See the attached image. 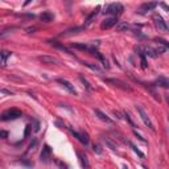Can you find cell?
Wrapping results in <instances>:
<instances>
[{
    "mask_svg": "<svg viewBox=\"0 0 169 169\" xmlns=\"http://www.w3.org/2000/svg\"><path fill=\"white\" fill-rule=\"evenodd\" d=\"M123 11H124V7L120 3H111V4H108V6H106L103 13L104 15H114V16L116 17V15H120Z\"/></svg>",
    "mask_w": 169,
    "mask_h": 169,
    "instance_id": "1",
    "label": "cell"
},
{
    "mask_svg": "<svg viewBox=\"0 0 169 169\" xmlns=\"http://www.w3.org/2000/svg\"><path fill=\"white\" fill-rule=\"evenodd\" d=\"M136 110H137V112H139V115H140V119L143 120V123L145 124V126L150 128V130H152V131H155V126H153V123H152V120H151V118L148 116V114H147V111L144 110V108L141 107V106H136Z\"/></svg>",
    "mask_w": 169,
    "mask_h": 169,
    "instance_id": "2",
    "label": "cell"
},
{
    "mask_svg": "<svg viewBox=\"0 0 169 169\" xmlns=\"http://www.w3.org/2000/svg\"><path fill=\"white\" fill-rule=\"evenodd\" d=\"M23 114L17 108H11V110H7L2 114V120L3 122H8V120H15V119H19Z\"/></svg>",
    "mask_w": 169,
    "mask_h": 169,
    "instance_id": "3",
    "label": "cell"
},
{
    "mask_svg": "<svg viewBox=\"0 0 169 169\" xmlns=\"http://www.w3.org/2000/svg\"><path fill=\"white\" fill-rule=\"evenodd\" d=\"M152 19H153V21H155L156 28H157L160 32H167V31H169V24H168L158 13H155V15H153Z\"/></svg>",
    "mask_w": 169,
    "mask_h": 169,
    "instance_id": "4",
    "label": "cell"
},
{
    "mask_svg": "<svg viewBox=\"0 0 169 169\" xmlns=\"http://www.w3.org/2000/svg\"><path fill=\"white\" fill-rule=\"evenodd\" d=\"M106 82H108V83H112L114 86H116V87H119V89H122V90H126V91H132L131 86H128V84H127L126 82H123V81H119V79L108 78V79H106Z\"/></svg>",
    "mask_w": 169,
    "mask_h": 169,
    "instance_id": "5",
    "label": "cell"
},
{
    "mask_svg": "<svg viewBox=\"0 0 169 169\" xmlns=\"http://www.w3.org/2000/svg\"><path fill=\"white\" fill-rule=\"evenodd\" d=\"M50 155H52L50 147H49L48 144H45V145L42 147L41 155H40V160H41L42 162H49V160H50Z\"/></svg>",
    "mask_w": 169,
    "mask_h": 169,
    "instance_id": "6",
    "label": "cell"
},
{
    "mask_svg": "<svg viewBox=\"0 0 169 169\" xmlns=\"http://www.w3.org/2000/svg\"><path fill=\"white\" fill-rule=\"evenodd\" d=\"M57 82H58L59 84H61L62 87H65L66 90H67L69 93H70V94H74V95H77V90L74 89V86H73V84H72L70 82H69V81H66V79H62V78H58V79H57Z\"/></svg>",
    "mask_w": 169,
    "mask_h": 169,
    "instance_id": "7",
    "label": "cell"
},
{
    "mask_svg": "<svg viewBox=\"0 0 169 169\" xmlns=\"http://www.w3.org/2000/svg\"><path fill=\"white\" fill-rule=\"evenodd\" d=\"M118 19L115 17V16H112V17H108V19H106L102 23V29H110V28H112L114 25H118Z\"/></svg>",
    "mask_w": 169,
    "mask_h": 169,
    "instance_id": "8",
    "label": "cell"
},
{
    "mask_svg": "<svg viewBox=\"0 0 169 169\" xmlns=\"http://www.w3.org/2000/svg\"><path fill=\"white\" fill-rule=\"evenodd\" d=\"M70 131H72V133H73V136L76 137L78 141H81L83 145H87V144H89V137L84 135V133H82V132H77V131L72 130V128H70Z\"/></svg>",
    "mask_w": 169,
    "mask_h": 169,
    "instance_id": "9",
    "label": "cell"
},
{
    "mask_svg": "<svg viewBox=\"0 0 169 169\" xmlns=\"http://www.w3.org/2000/svg\"><path fill=\"white\" fill-rule=\"evenodd\" d=\"M78 158H79V162H81V167L83 169H90V161H89L87 156L84 155L83 152H77Z\"/></svg>",
    "mask_w": 169,
    "mask_h": 169,
    "instance_id": "10",
    "label": "cell"
},
{
    "mask_svg": "<svg viewBox=\"0 0 169 169\" xmlns=\"http://www.w3.org/2000/svg\"><path fill=\"white\" fill-rule=\"evenodd\" d=\"M99 9H101V7H97L95 9H94V11L89 15V16L86 17V20H84V27H87V25H90V24L93 23V20L97 17V15L99 13Z\"/></svg>",
    "mask_w": 169,
    "mask_h": 169,
    "instance_id": "11",
    "label": "cell"
},
{
    "mask_svg": "<svg viewBox=\"0 0 169 169\" xmlns=\"http://www.w3.org/2000/svg\"><path fill=\"white\" fill-rule=\"evenodd\" d=\"M40 61H41L42 63H53V65H56V63H59V61L56 58V57H50V56H42L40 57Z\"/></svg>",
    "mask_w": 169,
    "mask_h": 169,
    "instance_id": "12",
    "label": "cell"
},
{
    "mask_svg": "<svg viewBox=\"0 0 169 169\" xmlns=\"http://www.w3.org/2000/svg\"><path fill=\"white\" fill-rule=\"evenodd\" d=\"M155 83L157 84V86L162 87V89H169V79L165 78V77H158Z\"/></svg>",
    "mask_w": 169,
    "mask_h": 169,
    "instance_id": "13",
    "label": "cell"
},
{
    "mask_svg": "<svg viewBox=\"0 0 169 169\" xmlns=\"http://www.w3.org/2000/svg\"><path fill=\"white\" fill-rule=\"evenodd\" d=\"M94 112H95V115L101 119V120H103V122H106V123H112V120L110 118H108L106 114H103L101 110H98V108H95V110H94Z\"/></svg>",
    "mask_w": 169,
    "mask_h": 169,
    "instance_id": "14",
    "label": "cell"
},
{
    "mask_svg": "<svg viewBox=\"0 0 169 169\" xmlns=\"http://www.w3.org/2000/svg\"><path fill=\"white\" fill-rule=\"evenodd\" d=\"M40 19H41L42 21H45V23H50V21H53L54 15L52 12H42L41 15H40Z\"/></svg>",
    "mask_w": 169,
    "mask_h": 169,
    "instance_id": "15",
    "label": "cell"
},
{
    "mask_svg": "<svg viewBox=\"0 0 169 169\" xmlns=\"http://www.w3.org/2000/svg\"><path fill=\"white\" fill-rule=\"evenodd\" d=\"M157 7V3H144L143 6L140 7V11L141 12H147V11H152L153 8H156Z\"/></svg>",
    "mask_w": 169,
    "mask_h": 169,
    "instance_id": "16",
    "label": "cell"
},
{
    "mask_svg": "<svg viewBox=\"0 0 169 169\" xmlns=\"http://www.w3.org/2000/svg\"><path fill=\"white\" fill-rule=\"evenodd\" d=\"M50 42V45L52 46H54V48H57V49H59V50H63V52H66V53H70V50H69V49L65 46V45H62L61 42H58V41H49Z\"/></svg>",
    "mask_w": 169,
    "mask_h": 169,
    "instance_id": "17",
    "label": "cell"
},
{
    "mask_svg": "<svg viewBox=\"0 0 169 169\" xmlns=\"http://www.w3.org/2000/svg\"><path fill=\"white\" fill-rule=\"evenodd\" d=\"M0 56H2V66H6L7 65V59L12 56V53L8 52V50H2Z\"/></svg>",
    "mask_w": 169,
    "mask_h": 169,
    "instance_id": "18",
    "label": "cell"
},
{
    "mask_svg": "<svg viewBox=\"0 0 169 169\" xmlns=\"http://www.w3.org/2000/svg\"><path fill=\"white\" fill-rule=\"evenodd\" d=\"M103 140H104V143L107 144V147L110 148V150H112V151H118V145H116V144H115V143H114V141L111 140L110 137L104 136V137H103Z\"/></svg>",
    "mask_w": 169,
    "mask_h": 169,
    "instance_id": "19",
    "label": "cell"
},
{
    "mask_svg": "<svg viewBox=\"0 0 169 169\" xmlns=\"http://www.w3.org/2000/svg\"><path fill=\"white\" fill-rule=\"evenodd\" d=\"M126 143H127V144H128V145H130V147L132 148V151H133V152H135V153H137V155H139V156H140V157H144V153H143V152H141L140 150H139V148H137L136 145H133V144H132V143H131L130 140H126Z\"/></svg>",
    "mask_w": 169,
    "mask_h": 169,
    "instance_id": "20",
    "label": "cell"
},
{
    "mask_svg": "<svg viewBox=\"0 0 169 169\" xmlns=\"http://www.w3.org/2000/svg\"><path fill=\"white\" fill-rule=\"evenodd\" d=\"M128 28H130V27H128V24H127V23H118V25H116V31H118V32H123V31H127Z\"/></svg>",
    "mask_w": 169,
    "mask_h": 169,
    "instance_id": "21",
    "label": "cell"
},
{
    "mask_svg": "<svg viewBox=\"0 0 169 169\" xmlns=\"http://www.w3.org/2000/svg\"><path fill=\"white\" fill-rule=\"evenodd\" d=\"M124 119H126V120H127L128 123H130V124H131V126H132L133 128H136V127H137V126H136V124H135V122H133V120H132V119H131V115H130V114H128L127 111H126V112H124Z\"/></svg>",
    "mask_w": 169,
    "mask_h": 169,
    "instance_id": "22",
    "label": "cell"
},
{
    "mask_svg": "<svg viewBox=\"0 0 169 169\" xmlns=\"http://www.w3.org/2000/svg\"><path fill=\"white\" fill-rule=\"evenodd\" d=\"M155 41H156V42H158V44H160V45H162L164 48L169 49V42L167 41V40H164V38H156Z\"/></svg>",
    "mask_w": 169,
    "mask_h": 169,
    "instance_id": "23",
    "label": "cell"
},
{
    "mask_svg": "<svg viewBox=\"0 0 169 169\" xmlns=\"http://www.w3.org/2000/svg\"><path fill=\"white\" fill-rule=\"evenodd\" d=\"M84 65H86L87 67H90L91 70H95V72H102L101 67H99L98 65H94V63H89V62H84Z\"/></svg>",
    "mask_w": 169,
    "mask_h": 169,
    "instance_id": "24",
    "label": "cell"
},
{
    "mask_svg": "<svg viewBox=\"0 0 169 169\" xmlns=\"http://www.w3.org/2000/svg\"><path fill=\"white\" fill-rule=\"evenodd\" d=\"M32 132V126L31 124H28V126L25 127V132H24V137H29V135H31Z\"/></svg>",
    "mask_w": 169,
    "mask_h": 169,
    "instance_id": "25",
    "label": "cell"
},
{
    "mask_svg": "<svg viewBox=\"0 0 169 169\" xmlns=\"http://www.w3.org/2000/svg\"><path fill=\"white\" fill-rule=\"evenodd\" d=\"M93 150H94V152H97V153H102V148H101V145H99V144H94V145H93Z\"/></svg>",
    "mask_w": 169,
    "mask_h": 169,
    "instance_id": "26",
    "label": "cell"
},
{
    "mask_svg": "<svg viewBox=\"0 0 169 169\" xmlns=\"http://www.w3.org/2000/svg\"><path fill=\"white\" fill-rule=\"evenodd\" d=\"M36 144H37V140H36V139H34V140H33V143H31V144H29V148H28V151L33 150V148L36 147Z\"/></svg>",
    "mask_w": 169,
    "mask_h": 169,
    "instance_id": "27",
    "label": "cell"
},
{
    "mask_svg": "<svg viewBox=\"0 0 169 169\" xmlns=\"http://www.w3.org/2000/svg\"><path fill=\"white\" fill-rule=\"evenodd\" d=\"M0 136H2V139H7L8 137V132L7 131H0Z\"/></svg>",
    "mask_w": 169,
    "mask_h": 169,
    "instance_id": "28",
    "label": "cell"
},
{
    "mask_svg": "<svg viewBox=\"0 0 169 169\" xmlns=\"http://www.w3.org/2000/svg\"><path fill=\"white\" fill-rule=\"evenodd\" d=\"M79 79H81V81H82V82H83L84 84H86V87H87V89H90V84H89V82H87V81H86V79H84V78H83L82 76H81V77H79Z\"/></svg>",
    "mask_w": 169,
    "mask_h": 169,
    "instance_id": "29",
    "label": "cell"
},
{
    "mask_svg": "<svg viewBox=\"0 0 169 169\" xmlns=\"http://www.w3.org/2000/svg\"><path fill=\"white\" fill-rule=\"evenodd\" d=\"M38 130H40V123H38V122H34V128H33V131L37 132Z\"/></svg>",
    "mask_w": 169,
    "mask_h": 169,
    "instance_id": "30",
    "label": "cell"
},
{
    "mask_svg": "<svg viewBox=\"0 0 169 169\" xmlns=\"http://www.w3.org/2000/svg\"><path fill=\"white\" fill-rule=\"evenodd\" d=\"M114 115H116V116H118V119H123V116H122V112H119V111H114Z\"/></svg>",
    "mask_w": 169,
    "mask_h": 169,
    "instance_id": "31",
    "label": "cell"
},
{
    "mask_svg": "<svg viewBox=\"0 0 169 169\" xmlns=\"http://www.w3.org/2000/svg\"><path fill=\"white\" fill-rule=\"evenodd\" d=\"M160 6H161V7L164 8V9H165V11H167V12H169V7L167 6V4H165V3H160Z\"/></svg>",
    "mask_w": 169,
    "mask_h": 169,
    "instance_id": "32",
    "label": "cell"
},
{
    "mask_svg": "<svg viewBox=\"0 0 169 169\" xmlns=\"http://www.w3.org/2000/svg\"><path fill=\"white\" fill-rule=\"evenodd\" d=\"M133 133H135V135H136V136H137L139 139H140V140H141V141H144V143H145V139H144V137H141V136H140V135H139V133H137L136 131H133Z\"/></svg>",
    "mask_w": 169,
    "mask_h": 169,
    "instance_id": "33",
    "label": "cell"
},
{
    "mask_svg": "<svg viewBox=\"0 0 169 169\" xmlns=\"http://www.w3.org/2000/svg\"><path fill=\"white\" fill-rule=\"evenodd\" d=\"M56 162L58 164V165H59V167H62V168H67V167H66V164H63V162H61V161H59V160H57Z\"/></svg>",
    "mask_w": 169,
    "mask_h": 169,
    "instance_id": "34",
    "label": "cell"
},
{
    "mask_svg": "<svg viewBox=\"0 0 169 169\" xmlns=\"http://www.w3.org/2000/svg\"><path fill=\"white\" fill-rule=\"evenodd\" d=\"M2 93H3V94H8V95H12V93L8 91V90H6V89H2Z\"/></svg>",
    "mask_w": 169,
    "mask_h": 169,
    "instance_id": "35",
    "label": "cell"
},
{
    "mask_svg": "<svg viewBox=\"0 0 169 169\" xmlns=\"http://www.w3.org/2000/svg\"><path fill=\"white\" fill-rule=\"evenodd\" d=\"M123 169H128V167H127V165H124V167H123Z\"/></svg>",
    "mask_w": 169,
    "mask_h": 169,
    "instance_id": "36",
    "label": "cell"
},
{
    "mask_svg": "<svg viewBox=\"0 0 169 169\" xmlns=\"http://www.w3.org/2000/svg\"><path fill=\"white\" fill-rule=\"evenodd\" d=\"M167 101H168V103H169V98H167Z\"/></svg>",
    "mask_w": 169,
    "mask_h": 169,
    "instance_id": "37",
    "label": "cell"
},
{
    "mask_svg": "<svg viewBox=\"0 0 169 169\" xmlns=\"http://www.w3.org/2000/svg\"><path fill=\"white\" fill-rule=\"evenodd\" d=\"M143 169H147V168H145V167H143Z\"/></svg>",
    "mask_w": 169,
    "mask_h": 169,
    "instance_id": "38",
    "label": "cell"
}]
</instances>
